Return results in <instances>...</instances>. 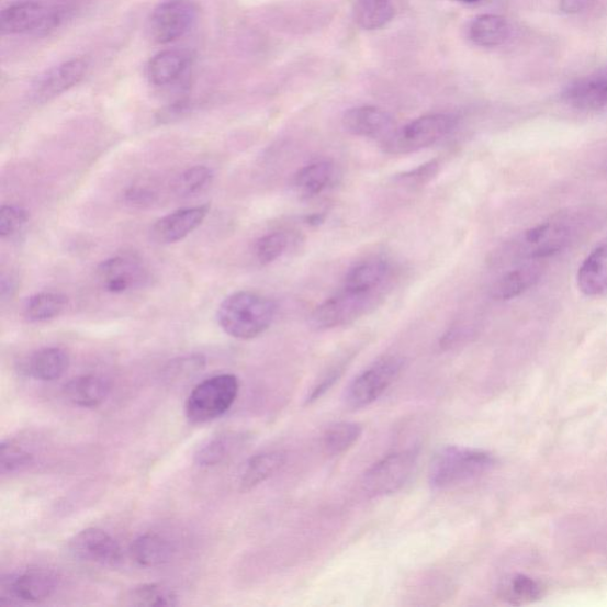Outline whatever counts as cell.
Returning <instances> with one entry per match:
<instances>
[{"mask_svg": "<svg viewBox=\"0 0 607 607\" xmlns=\"http://www.w3.org/2000/svg\"><path fill=\"white\" fill-rule=\"evenodd\" d=\"M190 67V56L183 50L169 49L155 55L146 68V76L156 87L179 82Z\"/></svg>", "mask_w": 607, "mask_h": 607, "instance_id": "20", "label": "cell"}, {"mask_svg": "<svg viewBox=\"0 0 607 607\" xmlns=\"http://www.w3.org/2000/svg\"><path fill=\"white\" fill-rule=\"evenodd\" d=\"M241 436L222 434L206 441L195 454V461L200 467H216L227 459L240 447Z\"/></svg>", "mask_w": 607, "mask_h": 607, "instance_id": "30", "label": "cell"}, {"mask_svg": "<svg viewBox=\"0 0 607 607\" xmlns=\"http://www.w3.org/2000/svg\"><path fill=\"white\" fill-rule=\"evenodd\" d=\"M60 585V576L49 569L33 567L2 577L0 604L20 605L49 599Z\"/></svg>", "mask_w": 607, "mask_h": 607, "instance_id": "9", "label": "cell"}, {"mask_svg": "<svg viewBox=\"0 0 607 607\" xmlns=\"http://www.w3.org/2000/svg\"><path fill=\"white\" fill-rule=\"evenodd\" d=\"M342 122L351 135L382 139V142L395 130L394 117L389 112L374 106L350 109L345 113Z\"/></svg>", "mask_w": 607, "mask_h": 607, "instance_id": "16", "label": "cell"}, {"mask_svg": "<svg viewBox=\"0 0 607 607\" xmlns=\"http://www.w3.org/2000/svg\"><path fill=\"white\" fill-rule=\"evenodd\" d=\"M576 284L587 297L607 292V244L596 248L584 260L576 274Z\"/></svg>", "mask_w": 607, "mask_h": 607, "instance_id": "24", "label": "cell"}, {"mask_svg": "<svg viewBox=\"0 0 607 607\" xmlns=\"http://www.w3.org/2000/svg\"><path fill=\"white\" fill-rule=\"evenodd\" d=\"M70 364L66 350L57 347L43 348L29 357L24 372L37 381L52 382L61 379Z\"/></svg>", "mask_w": 607, "mask_h": 607, "instance_id": "21", "label": "cell"}, {"mask_svg": "<svg viewBox=\"0 0 607 607\" xmlns=\"http://www.w3.org/2000/svg\"><path fill=\"white\" fill-rule=\"evenodd\" d=\"M457 126V117L451 114H428L411 122L381 144L382 151L391 156H403L435 145Z\"/></svg>", "mask_w": 607, "mask_h": 607, "instance_id": "5", "label": "cell"}, {"mask_svg": "<svg viewBox=\"0 0 607 607\" xmlns=\"http://www.w3.org/2000/svg\"><path fill=\"white\" fill-rule=\"evenodd\" d=\"M353 16L364 31H378L393 20L394 7L391 0H355Z\"/></svg>", "mask_w": 607, "mask_h": 607, "instance_id": "29", "label": "cell"}, {"mask_svg": "<svg viewBox=\"0 0 607 607\" xmlns=\"http://www.w3.org/2000/svg\"><path fill=\"white\" fill-rule=\"evenodd\" d=\"M126 604L133 606L165 607L179 605V596L168 586L143 584L127 592Z\"/></svg>", "mask_w": 607, "mask_h": 607, "instance_id": "32", "label": "cell"}, {"mask_svg": "<svg viewBox=\"0 0 607 607\" xmlns=\"http://www.w3.org/2000/svg\"><path fill=\"white\" fill-rule=\"evenodd\" d=\"M68 299L58 292H40L25 302L24 317L31 323H44L57 318L66 310Z\"/></svg>", "mask_w": 607, "mask_h": 607, "instance_id": "28", "label": "cell"}, {"mask_svg": "<svg viewBox=\"0 0 607 607\" xmlns=\"http://www.w3.org/2000/svg\"><path fill=\"white\" fill-rule=\"evenodd\" d=\"M198 13L192 0H162L151 14V36L160 44L180 40L195 25Z\"/></svg>", "mask_w": 607, "mask_h": 607, "instance_id": "11", "label": "cell"}, {"mask_svg": "<svg viewBox=\"0 0 607 607\" xmlns=\"http://www.w3.org/2000/svg\"><path fill=\"white\" fill-rule=\"evenodd\" d=\"M69 552L74 558L101 566H117L123 560V552L108 531L88 528L79 532L69 542Z\"/></svg>", "mask_w": 607, "mask_h": 607, "instance_id": "12", "label": "cell"}, {"mask_svg": "<svg viewBox=\"0 0 607 607\" xmlns=\"http://www.w3.org/2000/svg\"><path fill=\"white\" fill-rule=\"evenodd\" d=\"M336 176L331 161L321 160L302 168L293 177V188L304 198H314L328 189Z\"/></svg>", "mask_w": 607, "mask_h": 607, "instance_id": "25", "label": "cell"}, {"mask_svg": "<svg viewBox=\"0 0 607 607\" xmlns=\"http://www.w3.org/2000/svg\"><path fill=\"white\" fill-rule=\"evenodd\" d=\"M64 7L44 5L35 0H20L7 7L0 14V27L4 35H47L68 16Z\"/></svg>", "mask_w": 607, "mask_h": 607, "instance_id": "7", "label": "cell"}, {"mask_svg": "<svg viewBox=\"0 0 607 607\" xmlns=\"http://www.w3.org/2000/svg\"><path fill=\"white\" fill-rule=\"evenodd\" d=\"M564 97L567 103L576 110H606L607 67L570 85Z\"/></svg>", "mask_w": 607, "mask_h": 607, "instance_id": "18", "label": "cell"}, {"mask_svg": "<svg viewBox=\"0 0 607 607\" xmlns=\"http://www.w3.org/2000/svg\"><path fill=\"white\" fill-rule=\"evenodd\" d=\"M514 268L503 273L492 288V295L497 301H510L521 295L541 279L543 261H521L513 263Z\"/></svg>", "mask_w": 607, "mask_h": 607, "instance_id": "17", "label": "cell"}, {"mask_svg": "<svg viewBox=\"0 0 607 607\" xmlns=\"http://www.w3.org/2000/svg\"><path fill=\"white\" fill-rule=\"evenodd\" d=\"M29 222L27 212L20 205H3L0 210V236L11 239L18 235Z\"/></svg>", "mask_w": 607, "mask_h": 607, "instance_id": "37", "label": "cell"}, {"mask_svg": "<svg viewBox=\"0 0 607 607\" xmlns=\"http://www.w3.org/2000/svg\"><path fill=\"white\" fill-rule=\"evenodd\" d=\"M286 456L283 452H265L251 457L246 463L240 486L241 491L249 492L259 484L268 481L285 465Z\"/></svg>", "mask_w": 607, "mask_h": 607, "instance_id": "26", "label": "cell"}, {"mask_svg": "<svg viewBox=\"0 0 607 607\" xmlns=\"http://www.w3.org/2000/svg\"><path fill=\"white\" fill-rule=\"evenodd\" d=\"M214 179V173L210 168L196 166L186 170L177 180L175 188L177 194L182 198H189L199 194L209 187Z\"/></svg>", "mask_w": 607, "mask_h": 607, "instance_id": "34", "label": "cell"}, {"mask_svg": "<svg viewBox=\"0 0 607 607\" xmlns=\"http://www.w3.org/2000/svg\"><path fill=\"white\" fill-rule=\"evenodd\" d=\"M210 213V205L191 206L159 218L151 229V238L160 245L182 241L196 231Z\"/></svg>", "mask_w": 607, "mask_h": 607, "instance_id": "14", "label": "cell"}, {"mask_svg": "<svg viewBox=\"0 0 607 607\" xmlns=\"http://www.w3.org/2000/svg\"><path fill=\"white\" fill-rule=\"evenodd\" d=\"M439 171V162L431 160L409 172L396 177V181L411 187L421 186L431 181Z\"/></svg>", "mask_w": 607, "mask_h": 607, "instance_id": "39", "label": "cell"}, {"mask_svg": "<svg viewBox=\"0 0 607 607\" xmlns=\"http://www.w3.org/2000/svg\"><path fill=\"white\" fill-rule=\"evenodd\" d=\"M575 234L573 220L552 218L518 235L505 251V258H508L510 263L544 261L564 250Z\"/></svg>", "mask_w": 607, "mask_h": 607, "instance_id": "3", "label": "cell"}, {"mask_svg": "<svg viewBox=\"0 0 607 607\" xmlns=\"http://www.w3.org/2000/svg\"><path fill=\"white\" fill-rule=\"evenodd\" d=\"M64 392L72 405L97 408L106 402L111 393V383L99 375H82L70 380Z\"/></svg>", "mask_w": 607, "mask_h": 607, "instance_id": "22", "label": "cell"}, {"mask_svg": "<svg viewBox=\"0 0 607 607\" xmlns=\"http://www.w3.org/2000/svg\"><path fill=\"white\" fill-rule=\"evenodd\" d=\"M392 266L383 259H372L355 265L344 280V288L386 293L392 280Z\"/></svg>", "mask_w": 607, "mask_h": 607, "instance_id": "19", "label": "cell"}, {"mask_svg": "<svg viewBox=\"0 0 607 607\" xmlns=\"http://www.w3.org/2000/svg\"><path fill=\"white\" fill-rule=\"evenodd\" d=\"M496 464L487 451L465 447H447L435 456L429 469V484L438 491L476 480Z\"/></svg>", "mask_w": 607, "mask_h": 607, "instance_id": "2", "label": "cell"}, {"mask_svg": "<svg viewBox=\"0 0 607 607\" xmlns=\"http://www.w3.org/2000/svg\"><path fill=\"white\" fill-rule=\"evenodd\" d=\"M542 585L525 574L510 576L499 587L501 598L514 605L536 602L542 597Z\"/></svg>", "mask_w": 607, "mask_h": 607, "instance_id": "31", "label": "cell"}, {"mask_svg": "<svg viewBox=\"0 0 607 607\" xmlns=\"http://www.w3.org/2000/svg\"><path fill=\"white\" fill-rule=\"evenodd\" d=\"M146 277L142 260L130 255L112 257L98 268L103 290L112 294H123L140 286Z\"/></svg>", "mask_w": 607, "mask_h": 607, "instance_id": "13", "label": "cell"}, {"mask_svg": "<svg viewBox=\"0 0 607 607\" xmlns=\"http://www.w3.org/2000/svg\"><path fill=\"white\" fill-rule=\"evenodd\" d=\"M404 367L405 360L396 355L378 360L349 384L345 394L347 406L360 409L375 403L403 372Z\"/></svg>", "mask_w": 607, "mask_h": 607, "instance_id": "10", "label": "cell"}, {"mask_svg": "<svg viewBox=\"0 0 607 607\" xmlns=\"http://www.w3.org/2000/svg\"><path fill=\"white\" fill-rule=\"evenodd\" d=\"M156 195L147 189L136 188L126 192V199L135 205H146L155 202Z\"/></svg>", "mask_w": 607, "mask_h": 607, "instance_id": "40", "label": "cell"}, {"mask_svg": "<svg viewBox=\"0 0 607 607\" xmlns=\"http://www.w3.org/2000/svg\"><path fill=\"white\" fill-rule=\"evenodd\" d=\"M419 451L409 449L384 457L368 469L363 475L362 487L370 497H383L395 494L413 476L418 467Z\"/></svg>", "mask_w": 607, "mask_h": 607, "instance_id": "8", "label": "cell"}, {"mask_svg": "<svg viewBox=\"0 0 607 607\" xmlns=\"http://www.w3.org/2000/svg\"><path fill=\"white\" fill-rule=\"evenodd\" d=\"M34 461V454L19 446L18 442L12 440L2 441L0 468H2L3 475H7V473L21 472L29 467H32Z\"/></svg>", "mask_w": 607, "mask_h": 607, "instance_id": "35", "label": "cell"}, {"mask_svg": "<svg viewBox=\"0 0 607 607\" xmlns=\"http://www.w3.org/2000/svg\"><path fill=\"white\" fill-rule=\"evenodd\" d=\"M509 36L508 22L496 14H483L469 27L470 40L480 47L493 48L505 43Z\"/></svg>", "mask_w": 607, "mask_h": 607, "instance_id": "27", "label": "cell"}, {"mask_svg": "<svg viewBox=\"0 0 607 607\" xmlns=\"http://www.w3.org/2000/svg\"><path fill=\"white\" fill-rule=\"evenodd\" d=\"M384 294L340 288L329 300L317 306L310 316L315 330H330L368 315L382 301Z\"/></svg>", "mask_w": 607, "mask_h": 607, "instance_id": "4", "label": "cell"}, {"mask_svg": "<svg viewBox=\"0 0 607 607\" xmlns=\"http://www.w3.org/2000/svg\"><path fill=\"white\" fill-rule=\"evenodd\" d=\"M277 314L273 301L250 292H235L217 308V322L222 330L236 339H254L271 327Z\"/></svg>", "mask_w": 607, "mask_h": 607, "instance_id": "1", "label": "cell"}, {"mask_svg": "<svg viewBox=\"0 0 607 607\" xmlns=\"http://www.w3.org/2000/svg\"><path fill=\"white\" fill-rule=\"evenodd\" d=\"M362 436V426L357 423H338L330 426L323 436V447L330 456L350 450Z\"/></svg>", "mask_w": 607, "mask_h": 607, "instance_id": "33", "label": "cell"}, {"mask_svg": "<svg viewBox=\"0 0 607 607\" xmlns=\"http://www.w3.org/2000/svg\"><path fill=\"white\" fill-rule=\"evenodd\" d=\"M289 246L285 233L276 232L263 235L255 246V255L261 265H269L284 255Z\"/></svg>", "mask_w": 607, "mask_h": 607, "instance_id": "36", "label": "cell"}, {"mask_svg": "<svg viewBox=\"0 0 607 607\" xmlns=\"http://www.w3.org/2000/svg\"><path fill=\"white\" fill-rule=\"evenodd\" d=\"M605 170H606V175H607V161H606V167H605Z\"/></svg>", "mask_w": 607, "mask_h": 607, "instance_id": "42", "label": "cell"}, {"mask_svg": "<svg viewBox=\"0 0 607 607\" xmlns=\"http://www.w3.org/2000/svg\"><path fill=\"white\" fill-rule=\"evenodd\" d=\"M87 63L82 58L57 65L37 79L33 86V98L37 102H47L69 91L85 77Z\"/></svg>", "mask_w": 607, "mask_h": 607, "instance_id": "15", "label": "cell"}, {"mask_svg": "<svg viewBox=\"0 0 607 607\" xmlns=\"http://www.w3.org/2000/svg\"><path fill=\"white\" fill-rule=\"evenodd\" d=\"M130 552L138 565L155 569L171 561L175 548L171 541L157 532H146L132 542Z\"/></svg>", "mask_w": 607, "mask_h": 607, "instance_id": "23", "label": "cell"}, {"mask_svg": "<svg viewBox=\"0 0 607 607\" xmlns=\"http://www.w3.org/2000/svg\"><path fill=\"white\" fill-rule=\"evenodd\" d=\"M458 2L471 4V3H479L481 2V0H458Z\"/></svg>", "mask_w": 607, "mask_h": 607, "instance_id": "41", "label": "cell"}, {"mask_svg": "<svg viewBox=\"0 0 607 607\" xmlns=\"http://www.w3.org/2000/svg\"><path fill=\"white\" fill-rule=\"evenodd\" d=\"M239 389V380L233 374L204 380L187 400V418L192 424H204L224 416L238 397Z\"/></svg>", "mask_w": 607, "mask_h": 607, "instance_id": "6", "label": "cell"}, {"mask_svg": "<svg viewBox=\"0 0 607 607\" xmlns=\"http://www.w3.org/2000/svg\"><path fill=\"white\" fill-rule=\"evenodd\" d=\"M204 366L205 360L201 355L177 360L170 363L167 370L168 379L172 381H183L201 373Z\"/></svg>", "mask_w": 607, "mask_h": 607, "instance_id": "38", "label": "cell"}]
</instances>
